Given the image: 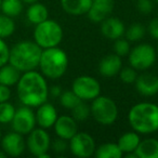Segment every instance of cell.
Returning a JSON list of instances; mask_svg holds the SVG:
<instances>
[{"mask_svg":"<svg viewBox=\"0 0 158 158\" xmlns=\"http://www.w3.org/2000/svg\"><path fill=\"white\" fill-rule=\"evenodd\" d=\"M22 72L13 66L11 63H7L0 67V84L6 86H15L20 80Z\"/></svg>","mask_w":158,"mask_h":158,"instance_id":"7402d4cb","label":"cell"},{"mask_svg":"<svg viewBox=\"0 0 158 158\" xmlns=\"http://www.w3.org/2000/svg\"><path fill=\"white\" fill-rule=\"evenodd\" d=\"M10 48L5 41V39L0 38V67L5 64L9 63Z\"/></svg>","mask_w":158,"mask_h":158,"instance_id":"836d02e7","label":"cell"},{"mask_svg":"<svg viewBox=\"0 0 158 158\" xmlns=\"http://www.w3.org/2000/svg\"><path fill=\"white\" fill-rule=\"evenodd\" d=\"M42 49L31 40H23L10 49L9 63L22 73L35 70L39 66Z\"/></svg>","mask_w":158,"mask_h":158,"instance_id":"3957f363","label":"cell"},{"mask_svg":"<svg viewBox=\"0 0 158 158\" xmlns=\"http://www.w3.org/2000/svg\"><path fill=\"white\" fill-rule=\"evenodd\" d=\"M148 33L153 39L158 40V16L154 18L148 24Z\"/></svg>","mask_w":158,"mask_h":158,"instance_id":"8d00e7d4","label":"cell"},{"mask_svg":"<svg viewBox=\"0 0 158 158\" xmlns=\"http://www.w3.org/2000/svg\"><path fill=\"white\" fill-rule=\"evenodd\" d=\"M62 92H63V90H62L61 87L57 86V85L49 87V95H51V97L60 98V95L62 94Z\"/></svg>","mask_w":158,"mask_h":158,"instance_id":"74e56055","label":"cell"},{"mask_svg":"<svg viewBox=\"0 0 158 158\" xmlns=\"http://www.w3.org/2000/svg\"><path fill=\"white\" fill-rule=\"evenodd\" d=\"M123 68L121 56L115 54L105 55L99 63V72L103 77H114Z\"/></svg>","mask_w":158,"mask_h":158,"instance_id":"ac0fdd59","label":"cell"},{"mask_svg":"<svg viewBox=\"0 0 158 158\" xmlns=\"http://www.w3.org/2000/svg\"><path fill=\"white\" fill-rule=\"evenodd\" d=\"M69 149L76 157L88 158L94 155L97 145L92 135L87 132L78 131L69 140Z\"/></svg>","mask_w":158,"mask_h":158,"instance_id":"8fae6325","label":"cell"},{"mask_svg":"<svg viewBox=\"0 0 158 158\" xmlns=\"http://www.w3.org/2000/svg\"><path fill=\"white\" fill-rule=\"evenodd\" d=\"M123 155L117 143H103L94 152L97 158H120Z\"/></svg>","mask_w":158,"mask_h":158,"instance_id":"cb8c5ba5","label":"cell"},{"mask_svg":"<svg viewBox=\"0 0 158 158\" xmlns=\"http://www.w3.org/2000/svg\"><path fill=\"white\" fill-rule=\"evenodd\" d=\"M141 142L140 133L133 131H129L123 133V135L119 136L118 141H117V145L119 146L120 151L123 152V154H129L135 152L136 147L139 146Z\"/></svg>","mask_w":158,"mask_h":158,"instance_id":"ffe728a7","label":"cell"},{"mask_svg":"<svg viewBox=\"0 0 158 158\" xmlns=\"http://www.w3.org/2000/svg\"><path fill=\"white\" fill-rule=\"evenodd\" d=\"M8 156L6 155V153L2 151V149H0V158H7Z\"/></svg>","mask_w":158,"mask_h":158,"instance_id":"ab89813d","label":"cell"},{"mask_svg":"<svg viewBox=\"0 0 158 158\" xmlns=\"http://www.w3.org/2000/svg\"><path fill=\"white\" fill-rule=\"evenodd\" d=\"M135 154L138 158H158V139L148 138L141 140Z\"/></svg>","mask_w":158,"mask_h":158,"instance_id":"44dd1931","label":"cell"},{"mask_svg":"<svg viewBox=\"0 0 158 158\" xmlns=\"http://www.w3.org/2000/svg\"><path fill=\"white\" fill-rule=\"evenodd\" d=\"M15 31V22L13 18L6 15V14H0V38L6 39L10 37Z\"/></svg>","mask_w":158,"mask_h":158,"instance_id":"4316f807","label":"cell"},{"mask_svg":"<svg viewBox=\"0 0 158 158\" xmlns=\"http://www.w3.org/2000/svg\"><path fill=\"white\" fill-rule=\"evenodd\" d=\"M115 7V0H92L89 9V20L93 23H101L103 20L110 15Z\"/></svg>","mask_w":158,"mask_h":158,"instance_id":"4fadbf2b","label":"cell"},{"mask_svg":"<svg viewBox=\"0 0 158 158\" xmlns=\"http://www.w3.org/2000/svg\"><path fill=\"white\" fill-rule=\"evenodd\" d=\"M91 102V116L97 123L103 126H110L117 120L118 106L113 99L105 95H99Z\"/></svg>","mask_w":158,"mask_h":158,"instance_id":"8992f818","label":"cell"},{"mask_svg":"<svg viewBox=\"0 0 158 158\" xmlns=\"http://www.w3.org/2000/svg\"><path fill=\"white\" fill-rule=\"evenodd\" d=\"M11 87L0 84V103L8 102L11 98Z\"/></svg>","mask_w":158,"mask_h":158,"instance_id":"d590c367","label":"cell"},{"mask_svg":"<svg viewBox=\"0 0 158 158\" xmlns=\"http://www.w3.org/2000/svg\"><path fill=\"white\" fill-rule=\"evenodd\" d=\"M101 34L105 38L110 40H116L118 38H121L125 35L126 26L123 23L120 19L116 18V16H108L105 20H103L101 23Z\"/></svg>","mask_w":158,"mask_h":158,"instance_id":"9a60e30c","label":"cell"},{"mask_svg":"<svg viewBox=\"0 0 158 158\" xmlns=\"http://www.w3.org/2000/svg\"><path fill=\"white\" fill-rule=\"evenodd\" d=\"M22 0H1V13L10 18H16L22 13Z\"/></svg>","mask_w":158,"mask_h":158,"instance_id":"d4e9b609","label":"cell"},{"mask_svg":"<svg viewBox=\"0 0 158 158\" xmlns=\"http://www.w3.org/2000/svg\"><path fill=\"white\" fill-rule=\"evenodd\" d=\"M16 92L23 105L37 108L47 102L49 98V86L46 77L40 72H36V69L22 73L16 84Z\"/></svg>","mask_w":158,"mask_h":158,"instance_id":"6da1fadb","label":"cell"},{"mask_svg":"<svg viewBox=\"0 0 158 158\" xmlns=\"http://www.w3.org/2000/svg\"><path fill=\"white\" fill-rule=\"evenodd\" d=\"M157 52H158V48H157Z\"/></svg>","mask_w":158,"mask_h":158,"instance_id":"ee69618b","label":"cell"},{"mask_svg":"<svg viewBox=\"0 0 158 158\" xmlns=\"http://www.w3.org/2000/svg\"><path fill=\"white\" fill-rule=\"evenodd\" d=\"M1 138H2V134H1V131H0V141H1Z\"/></svg>","mask_w":158,"mask_h":158,"instance_id":"60d3db41","label":"cell"},{"mask_svg":"<svg viewBox=\"0 0 158 158\" xmlns=\"http://www.w3.org/2000/svg\"><path fill=\"white\" fill-rule=\"evenodd\" d=\"M0 145L6 155L10 157H19L26 149V141L24 135L15 131L9 132L3 135L0 141Z\"/></svg>","mask_w":158,"mask_h":158,"instance_id":"7c38bea8","label":"cell"},{"mask_svg":"<svg viewBox=\"0 0 158 158\" xmlns=\"http://www.w3.org/2000/svg\"><path fill=\"white\" fill-rule=\"evenodd\" d=\"M131 47H130V41L127 38H118L114 40V51L117 55L123 57L129 54Z\"/></svg>","mask_w":158,"mask_h":158,"instance_id":"4dcf8cb0","label":"cell"},{"mask_svg":"<svg viewBox=\"0 0 158 158\" xmlns=\"http://www.w3.org/2000/svg\"><path fill=\"white\" fill-rule=\"evenodd\" d=\"M26 147L31 155L39 158H49L48 151L51 147L50 134L44 128H35L27 134Z\"/></svg>","mask_w":158,"mask_h":158,"instance_id":"ba28073f","label":"cell"},{"mask_svg":"<svg viewBox=\"0 0 158 158\" xmlns=\"http://www.w3.org/2000/svg\"><path fill=\"white\" fill-rule=\"evenodd\" d=\"M92 0H61V7L69 15L80 16L88 13Z\"/></svg>","mask_w":158,"mask_h":158,"instance_id":"d6986e66","label":"cell"},{"mask_svg":"<svg viewBox=\"0 0 158 158\" xmlns=\"http://www.w3.org/2000/svg\"><path fill=\"white\" fill-rule=\"evenodd\" d=\"M153 1H154V2H157L158 3V0H153Z\"/></svg>","mask_w":158,"mask_h":158,"instance_id":"7bdbcfd3","label":"cell"},{"mask_svg":"<svg viewBox=\"0 0 158 158\" xmlns=\"http://www.w3.org/2000/svg\"><path fill=\"white\" fill-rule=\"evenodd\" d=\"M51 147H52V149L56 154H63L67 151V148L69 147V144H67L66 140L57 136V139H55V140L51 143Z\"/></svg>","mask_w":158,"mask_h":158,"instance_id":"e575fe53","label":"cell"},{"mask_svg":"<svg viewBox=\"0 0 158 158\" xmlns=\"http://www.w3.org/2000/svg\"><path fill=\"white\" fill-rule=\"evenodd\" d=\"M72 90L81 101H92L101 94V85L92 76L82 75L74 79Z\"/></svg>","mask_w":158,"mask_h":158,"instance_id":"9c48e42d","label":"cell"},{"mask_svg":"<svg viewBox=\"0 0 158 158\" xmlns=\"http://www.w3.org/2000/svg\"><path fill=\"white\" fill-rule=\"evenodd\" d=\"M128 121L131 128L140 134L158 131V105L151 102H140L130 108Z\"/></svg>","mask_w":158,"mask_h":158,"instance_id":"7a4b0ae2","label":"cell"},{"mask_svg":"<svg viewBox=\"0 0 158 158\" xmlns=\"http://www.w3.org/2000/svg\"><path fill=\"white\" fill-rule=\"evenodd\" d=\"M138 70L134 69L131 66H128V67H123L119 72V77H120V80L123 84L131 85L134 84L138 78Z\"/></svg>","mask_w":158,"mask_h":158,"instance_id":"1f68e13d","label":"cell"},{"mask_svg":"<svg viewBox=\"0 0 158 158\" xmlns=\"http://www.w3.org/2000/svg\"><path fill=\"white\" fill-rule=\"evenodd\" d=\"M134 86L136 91L144 97L156 95L158 93V76L147 73L138 75Z\"/></svg>","mask_w":158,"mask_h":158,"instance_id":"e0dca14e","label":"cell"},{"mask_svg":"<svg viewBox=\"0 0 158 158\" xmlns=\"http://www.w3.org/2000/svg\"><path fill=\"white\" fill-rule=\"evenodd\" d=\"M54 131L59 138L69 141L78 132V121L73 116L62 115L59 116L54 123Z\"/></svg>","mask_w":158,"mask_h":158,"instance_id":"5bb4252c","label":"cell"},{"mask_svg":"<svg viewBox=\"0 0 158 158\" xmlns=\"http://www.w3.org/2000/svg\"><path fill=\"white\" fill-rule=\"evenodd\" d=\"M36 115L33 107L23 105L15 110L14 117L11 121L13 131L19 132L22 135H27L31 131L36 128Z\"/></svg>","mask_w":158,"mask_h":158,"instance_id":"30bf717a","label":"cell"},{"mask_svg":"<svg viewBox=\"0 0 158 158\" xmlns=\"http://www.w3.org/2000/svg\"><path fill=\"white\" fill-rule=\"evenodd\" d=\"M26 18L31 24L37 25L39 23L46 21L49 19V11L48 8L40 2H34L29 5L28 9L26 11Z\"/></svg>","mask_w":158,"mask_h":158,"instance_id":"603a6c76","label":"cell"},{"mask_svg":"<svg viewBox=\"0 0 158 158\" xmlns=\"http://www.w3.org/2000/svg\"><path fill=\"white\" fill-rule=\"evenodd\" d=\"M35 115L37 126L40 128H44V129H49V128L53 127L57 117H59L56 108L48 102H44V104L38 106Z\"/></svg>","mask_w":158,"mask_h":158,"instance_id":"2e32d148","label":"cell"},{"mask_svg":"<svg viewBox=\"0 0 158 158\" xmlns=\"http://www.w3.org/2000/svg\"><path fill=\"white\" fill-rule=\"evenodd\" d=\"M38 68L46 78H61L68 68L67 53L59 47L42 49Z\"/></svg>","mask_w":158,"mask_h":158,"instance_id":"277c9868","label":"cell"},{"mask_svg":"<svg viewBox=\"0 0 158 158\" xmlns=\"http://www.w3.org/2000/svg\"><path fill=\"white\" fill-rule=\"evenodd\" d=\"M146 33V29H145L144 25L140 24V23H133V24L130 25L128 28H126L125 35L129 41L131 42H136L140 41L141 39H143Z\"/></svg>","mask_w":158,"mask_h":158,"instance_id":"484cf974","label":"cell"},{"mask_svg":"<svg viewBox=\"0 0 158 158\" xmlns=\"http://www.w3.org/2000/svg\"><path fill=\"white\" fill-rule=\"evenodd\" d=\"M90 115H91L90 105H88L86 101L79 102L72 110V116L77 121H85L86 119L89 118Z\"/></svg>","mask_w":158,"mask_h":158,"instance_id":"f546056e","label":"cell"},{"mask_svg":"<svg viewBox=\"0 0 158 158\" xmlns=\"http://www.w3.org/2000/svg\"><path fill=\"white\" fill-rule=\"evenodd\" d=\"M15 110L16 108L9 101L0 103V123H2V125L11 123Z\"/></svg>","mask_w":158,"mask_h":158,"instance_id":"f1b7e54d","label":"cell"},{"mask_svg":"<svg viewBox=\"0 0 158 158\" xmlns=\"http://www.w3.org/2000/svg\"><path fill=\"white\" fill-rule=\"evenodd\" d=\"M0 12H1V0H0Z\"/></svg>","mask_w":158,"mask_h":158,"instance_id":"b9f144b4","label":"cell"},{"mask_svg":"<svg viewBox=\"0 0 158 158\" xmlns=\"http://www.w3.org/2000/svg\"><path fill=\"white\" fill-rule=\"evenodd\" d=\"M23 3H27V5H31L34 2H37L38 0H22Z\"/></svg>","mask_w":158,"mask_h":158,"instance_id":"f35d334b","label":"cell"},{"mask_svg":"<svg viewBox=\"0 0 158 158\" xmlns=\"http://www.w3.org/2000/svg\"><path fill=\"white\" fill-rule=\"evenodd\" d=\"M63 40V28L54 20L47 19L46 21L35 25L34 41L41 49L59 47Z\"/></svg>","mask_w":158,"mask_h":158,"instance_id":"5b68a950","label":"cell"},{"mask_svg":"<svg viewBox=\"0 0 158 158\" xmlns=\"http://www.w3.org/2000/svg\"><path fill=\"white\" fill-rule=\"evenodd\" d=\"M136 9L142 14L152 13L154 9V1L153 0H136Z\"/></svg>","mask_w":158,"mask_h":158,"instance_id":"d6a6232c","label":"cell"},{"mask_svg":"<svg viewBox=\"0 0 158 158\" xmlns=\"http://www.w3.org/2000/svg\"><path fill=\"white\" fill-rule=\"evenodd\" d=\"M60 103L66 110H72L79 102H81V100L79 99L78 95L74 92L73 90H66L63 91L62 94L60 95Z\"/></svg>","mask_w":158,"mask_h":158,"instance_id":"83f0119b","label":"cell"},{"mask_svg":"<svg viewBox=\"0 0 158 158\" xmlns=\"http://www.w3.org/2000/svg\"><path fill=\"white\" fill-rule=\"evenodd\" d=\"M157 51L149 44H140L132 48L128 54V61L131 67L136 70H146L155 64Z\"/></svg>","mask_w":158,"mask_h":158,"instance_id":"52a82bcc","label":"cell"}]
</instances>
